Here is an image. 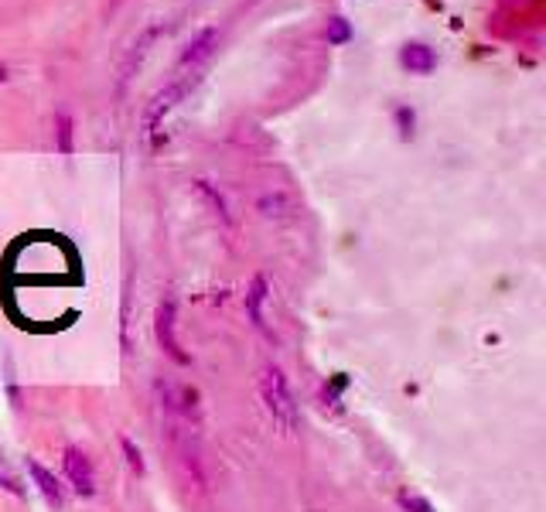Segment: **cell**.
Masks as SVG:
<instances>
[{"instance_id":"9c48e42d","label":"cell","mask_w":546,"mask_h":512,"mask_svg":"<svg viewBox=\"0 0 546 512\" xmlns=\"http://www.w3.org/2000/svg\"><path fill=\"white\" fill-rule=\"evenodd\" d=\"M349 390V376L345 373H335V376H328V383L321 386V407H328V410H342V393Z\"/></svg>"},{"instance_id":"ba28073f","label":"cell","mask_w":546,"mask_h":512,"mask_svg":"<svg viewBox=\"0 0 546 512\" xmlns=\"http://www.w3.org/2000/svg\"><path fill=\"white\" fill-rule=\"evenodd\" d=\"M215 41H219V31L215 28H205L202 35H198L192 45L185 48V55H181V65H198V62H205L212 55V48H215Z\"/></svg>"},{"instance_id":"8fae6325","label":"cell","mask_w":546,"mask_h":512,"mask_svg":"<svg viewBox=\"0 0 546 512\" xmlns=\"http://www.w3.org/2000/svg\"><path fill=\"white\" fill-rule=\"evenodd\" d=\"M120 448H123V454H127V465H130V472L144 475L147 468H144V458H140V448H134V441H130V437H123V441H120Z\"/></svg>"},{"instance_id":"5b68a950","label":"cell","mask_w":546,"mask_h":512,"mask_svg":"<svg viewBox=\"0 0 546 512\" xmlns=\"http://www.w3.org/2000/svg\"><path fill=\"white\" fill-rule=\"evenodd\" d=\"M28 472H31V478H35L41 499H45L52 509H62V506H65V492H62V485H59V478H55V475L48 472V468L41 465V461H35V458H28Z\"/></svg>"},{"instance_id":"9a60e30c","label":"cell","mask_w":546,"mask_h":512,"mask_svg":"<svg viewBox=\"0 0 546 512\" xmlns=\"http://www.w3.org/2000/svg\"><path fill=\"white\" fill-rule=\"evenodd\" d=\"M0 482H4V489H7V492H14V495H24V492H21V485L14 482L11 475H4V478H0Z\"/></svg>"},{"instance_id":"8992f818","label":"cell","mask_w":546,"mask_h":512,"mask_svg":"<svg viewBox=\"0 0 546 512\" xmlns=\"http://www.w3.org/2000/svg\"><path fill=\"white\" fill-rule=\"evenodd\" d=\"M400 65L417 72V76H427V72H434L437 55H434V48L424 45V41H407V45L400 48Z\"/></svg>"},{"instance_id":"4fadbf2b","label":"cell","mask_w":546,"mask_h":512,"mask_svg":"<svg viewBox=\"0 0 546 512\" xmlns=\"http://www.w3.org/2000/svg\"><path fill=\"white\" fill-rule=\"evenodd\" d=\"M413 123H417V117H413L410 106H400V110H396V130H400L403 140L413 137Z\"/></svg>"},{"instance_id":"7a4b0ae2","label":"cell","mask_w":546,"mask_h":512,"mask_svg":"<svg viewBox=\"0 0 546 512\" xmlns=\"http://www.w3.org/2000/svg\"><path fill=\"white\" fill-rule=\"evenodd\" d=\"M175 301H161L157 304V311H154V335H157V345H161V352L168 355V359H175L178 366H188V355L181 352V342H178V335H175Z\"/></svg>"},{"instance_id":"277c9868","label":"cell","mask_w":546,"mask_h":512,"mask_svg":"<svg viewBox=\"0 0 546 512\" xmlns=\"http://www.w3.org/2000/svg\"><path fill=\"white\" fill-rule=\"evenodd\" d=\"M181 96H185V82H175V86H168L164 93H157L151 99V106H147V113H144V137H154L157 134V127H161L164 113H168Z\"/></svg>"},{"instance_id":"52a82bcc","label":"cell","mask_w":546,"mask_h":512,"mask_svg":"<svg viewBox=\"0 0 546 512\" xmlns=\"http://www.w3.org/2000/svg\"><path fill=\"white\" fill-rule=\"evenodd\" d=\"M263 301H267V277H253L250 291H246V311H250L253 325L260 328V332H267V335H270L267 321H263ZM270 338H273V335H270Z\"/></svg>"},{"instance_id":"3957f363","label":"cell","mask_w":546,"mask_h":512,"mask_svg":"<svg viewBox=\"0 0 546 512\" xmlns=\"http://www.w3.org/2000/svg\"><path fill=\"white\" fill-rule=\"evenodd\" d=\"M62 468H65V478H69V485L76 489L79 495H93L96 492V472H93V461L86 458V451L79 448H65L62 454Z\"/></svg>"},{"instance_id":"5bb4252c","label":"cell","mask_w":546,"mask_h":512,"mask_svg":"<svg viewBox=\"0 0 546 512\" xmlns=\"http://www.w3.org/2000/svg\"><path fill=\"white\" fill-rule=\"evenodd\" d=\"M400 506L407 509V512H434V509H430V502H427V499H420V495H410V492H403V495H400Z\"/></svg>"},{"instance_id":"6da1fadb","label":"cell","mask_w":546,"mask_h":512,"mask_svg":"<svg viewBox=\"0 0 546 512\" xmlns=\"http://www.w3.org/2000/svg\"><path fill=\"white\" fill-rule=\"evenodd\" d=\"M260 396L267 403L273 424L284 434H291L297 427V403L291 396V386H287V376L280 373V366H267L260 373Z\"/></svg>"},{"instance_id":"30bf717a","label":"cell","mask_w":546,"mask_h":512,"mask_svg":"<svg viewBox=\"0 0 546 512\" xmlns=\"http://www.w3.org/2000/svg\"><path fill=\"white\" fill-rule=\"evenodd\" d=\"M349 38H352V24L349 21H345V18L328 21V41H332V45H345Z\"/></svg>"},{"instance_id":"2e32d148","label":"cell","mask_w":546,"mask_h":512,"mask_svg":"<svg viewBox=\"0 0 546 512\" xmlns=\"http://www.w3.org/2000/svg\"><path fill=\"white\" fill-rule=\"evenodd\" d=\"M7 79V69H4V65H0V82H4Z\"/></svg>"},{"instance_id":"7c38bea8","label":"cell","mask_w":546,"mask_h":512,"mask_svg":"<svg viewBox=\"0 0 546 512\" xmlns=\"http://www.w3.org/2000/svg\"><path fill=\"white\" fill-rule=\"evenodd\" d=\"M55 127H59V151L72 154V120L65 117V113H59V117H55Z\"/></svg>"}]
</instances>
